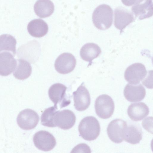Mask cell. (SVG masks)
Returning <instances> with one entry per match:
<instances>
[{
    "instance_id": "cell-17",
    "label": "cell",
    "mask_w": 153,
    "mask_h": 153,
    "mask_svg": "<svg viewBox=\"0 0 153 153\" xmlns=\"http://www.w3.org/2000/svg\"><path fill=\"white\" fill-rule=\"evenodd\" d=\"M142 131L140 127L136 124L127 125L124 129V140L133 144L138 143L142 138Z\"/></svg>"
},
{
    "instance_id": "cell-8",
    "label": "cell",
    "mask_w": 153,
    "mask_h": 153,
    "mask_svg": "<svg viewBox=\"0 0 153 153\" xmlns=\"http://www.w3.org/2000/svg\"><path fill=\"white\" fill-rule=\"evenodd\" d=\"M127 125L125 121L116 119L111 121L107 128V133L109 139L114 143H119L124 140L123 134Z\"/></svg>"
},
{
    "instance_id": "cell-22",
    "label": "cell",
    "mask_w": 153,
    "mask_h": 153,
    "mask_svg": "<svg viewBox=\"0 0 153 153\" xmlns=\"http://www.w3.org/2000/svg\"><path fill=\"white\" fill-rule=\"evenodd\" d=\"M16 39L12 36L4 34L0 36V52L3 51H10L16 53Z\"/></svg>"
},
{
    "instance_id": "cell-4",
    "label": "cell",
    "mask_w": 153,
    "mask_h": 153,
    "mask_svg": "<svg viewBox=\"0 0 153 153\" xmlns=\"http://www.w3.org/2000/svg\"><path fill=\"white\" fill-rule=\"evenodd\" d=\"M67 87L59 83L52 85L48 90L49 97L54 103V107L58 109L59 105L60 108L68 106L71 103V100L68 99L66 95Z\"/></svg>"
},
{
    "instance_id": "cell-13",
    "label": "cell",
    "mask_w": 153,
    "mask_h": 153,
    "mask_svg": "<svg viewBox=\"0 0 153 153\" xmlns=\"http://www.w3.org/2000/svg\"><path fill=\"white\" fill-rule=\"evenodd\" d=\"M124 95L126 99L131 102H139L145 97L146 91L141 84L132 85L128 84L124 90Z\"/></svg>"
},
{
    "instance_id": "cell-10",
    "label": "cell",
    "mask_w": 153,
    "mask_h": 153,
    "mask_svg": "<svg viewBox=\"0 0 153 153\" xmlns=\"http://www.w3.org/2000/svg\"><path fill=\"white\" fill-rule=\"evenodd\" d=\"M134 20L131 13L123 7H118L114 10V25L120 33Z\"/></svg>"
},
{
    "instance_id": "cell-15",
    "label": "cell",
    "mask_w": 153,
    "mask_h": 153,
    "mask_svg": "<svg viewBox=\"0 0 153 153\" xmlns=\"http://www.w3.org/2000/svg\"><path fill=\"white\" fill-rule=\"evenodd\" d=\"M149 110L144 103L138 102L131 104L128 107L127 113L133 121H140L149 114Z\"/></svg>"
},
{
    "instance_id": "cell-7",
    "label": "cell",
    "mask_w": 153,
    "mask_h": 153,
    "mask_svg": "<svg viewBox=\"0 0 153 153\" xmlns=\"http://www.w3.org/2000/svg\"><path fill=\"white\" fill-rule=\"evenodd\" d=\"M33 140L35 146L44 151H48L55 147V138L50 132L43 130L36 132L34 135Z\"/></svg>"
},
{
    "instance_id": "cell-5",
    "label": "cell",
    "mask_w": 153,
    "mask_h": 153,
    "mask_svg": "<svg viewBox=\"0 0 153 153\" xmlns=\"http://www.w3.org/2000/svg\"><path fill=\"white\" fill-rule=\"evenodd\" d=\"M17 122L19 126L24 130H30L35 128L39 120L37 113L30 109L21 111L18 114Z\"/></svg>"
},
{
    "instance_id": "cell-19",
    "label": "cell",
    "mask_w": 153,
    "mask_h": 153,
    "mask_svg": "<svg viewBox=\"0 0 153 153\" xmlns=\"http://www.w3.org/2000/svg\"><path fill=\"white\" fill-rule=\"evenodd\" d=\"M101 53V49L97 44L93 43L85 44L80 51V55L82 59L92 63L93 59L98 57Z\"/></svg>"
},
{
    "instance_id": "cell-24",
    "label": "cell",
    "mask_w": 153,
    "mask_h": 153,
    "mask_svg": "<svg viewBox=\"0 0 153 153\" xmlns=\"http://www.w3.org/2000/svg\"><path fill=\"white\" fill-rule=\"evenodd\" d=\"M142 125L146 130L152 134V117H149L144 119L142 121Z\"/></svg>"
},
{
    "instance_id": "cell-11",
    "label": "cell",
    "mask_w": 153,
    "mask_h": 153,
    "mask_svg": "<svg viewBox=\"0 0 153 153\" xmlns=\"http://www.w3.org/2000/svg\"><path fill=\"white\" fill-rule=\"evenodd\" d=\"M74 106L77 111H82L89 106L91 98L89 91L82 84L73 93Z\"/></svg>"
},
{
    "instance_id": "cell-25",
    "label": "cell",
    "mask_w": 153,
    "mask_h": 153,
    "mask_svg": "<svg viewBox=\"0 0 153 153\" xmlns=\"http://www.w3.org/2000/svg\"><path fill=\"white\" fill-rule=\"evenodd\" d=\"M143 0H121L123 3L127 6H130L140 2Z\"/></svg>"
},
{
    "instance_id": "cell-20",
    "label": "cell",
    "mask_w": 153,
    "mask_h": 153,
    "mask_svg": "<svg viewBox=\"0 0 153 153\" xmlns=\"http://www.w3.org/2000/svg\"><path fill=\"white\" fill-rule=\"evenodd\" d=\"M54 9V4L50 0H38L34 6L35 13L41 18L50 16L53 13Z\"/></svg>"
},
{
    "instance_id": "cell-1",
    "label": "cell",
    "mask_w": 153,
    "mask_h": 153,
    "mask_svg": "<svg viewBox=\"0 0 153 153\" xmlns=\"http://www.w3.org/2000/svg\"><path fill=\"white\" fill-rule=\"evenodd\" d=\"M92 19L94 25L97 29L100 30L107 29L112 25V9L107 4L100 5L94 10Z\"/></svg>"
},
{
    "instance_id": "cell-23",
    "label": "cell",
    "mask_w": 153,
    "mask_h": 153,
    "mask_svg": "<svg viewBox=\"0 0 153 153\" xmlns=\"http://www.w3.org/2000/svg\"><path fill=\"white\" fill-rule=\"evenodd\" d=\"M57 109L52 106L46 109L42 113L41 118V123L44 126L50 127L56 126L55 122V116Z\"/></svg>"
},
{
    "instance_id": "cell-14",
    "label": "cell",
    "mask_w": 153,
    "mask_h": 153,
    "mask_svg": "<svg viewBox=\"0 0 153 153\" xmlns=\"http://www.w3.org/2000/svg\"><path fill=\"white\" fill-rule=\"evenodd\" d=\"M17 65L16 60L10 52L0 53V75L7 76L15 70Z\"/></svg>"
},
{
    "instance_id": "cell-12",
    "label": "cell",
    "mask_w": 153,
    "mask_h": 153,
    "mask_svg": "<svg viewBox=\"0 0 153 153\" xmlns=\"http://www.w3.org/2000/svg\"><path fill=\"white\" fill-rule=\"evenodd\" d=\"M76 119L75 114L71 111H57L55 116V122L56 126L62 129L67 130L74 126Z\"/></svg>"
},
{
    "instance_id": "cell-2",
    "label": "cell",
    "mask_w": 153,
    "mask_h": 153,
    "mask_svg": "<svg viewBox=\"0 0 153 153\" xmlns=\"http://www.w3.org/2000/svg\"><path fill=\"white\" fill-rule=\"evenodd\" d=\"M78 130L80 136L84 140L89 141L93 140L100 134V123L95 117L87 116L81 121L79 125Z\"/></svg>"
},
{
    "instance_id": "cell-6",
    "label": "cell",
    "mask_w": 153,
    "mask_h": 153,
    "mask_svg": "<svg viewBox=\"0 0 153 153\" xmlns=\"http://www.w3.org/2000/svg\"><path fill=\"white\" fill-rule=\"evenodd\" d=\"M147 74V71L144 65L137 63L127 68L125 72L124 77L129 84L135 85L143 80Z\"/></svg>"
},
{
    "instance_id": "cell-3",
    "label": "cell",
    "mask_w": 153,
    "mask_h": 153,
    "mask_svg": "<svg viewBox=\"0 0 153 153\" xmlns=\"http://www.w3.org/2000/svg\"><path fill=\"white\" fill-rule=\"evenodd\" d=\"M95 109L96 114L100 118L106 119L112 115L114 104L112 98L107 94L99 96L95 102Z\"/></svg>"
},
{
    "instance_id": "cell-9",
    "label": "cell",
    "mask_w": 153,
    "mask_h": 153,
    "mask_svg": "<svg viewBox=\"0 0 153 153\" xmlns=\"http://www.w3.org/2000/svg\"><path fill=\"white\" fill-rule=\"evenodd\" d=\"M76 64L74 56L71 53H64L60 54L56 60L54 66L59 73L66 74L72 71Z\"/></svg>"
},
{
    "instance_id": "cell-18",
    "label": "cell",
    "mask_w": 153,
    "mask_h": 153,
    "mask_svg": "<svg viewBox=\"0 0 153 153\" xmlns=\"http://www.w3.org/2000/svg\"><path fill=\"white\" fill-rule=\"evenodd\" d=\"M27 30L31 36L40 38L47 33L48 27L47 24L44 20L39 19L30 22L27 25Z\"/></svg>"
},
{
    "instance_id": "cell-21",
    "label": "cell",
    "mask_w": 153,
    "mask_h": 153,
    "mask_svg": "<svg viewBox=\"0 0 153 153\" xmlns=\"http://www.w3.org/2000/svg\"><path fill=\"white\" fill-rule=\"evenodd\" d=\"M18 65L13 72L16 79L23 80L28 78L32 72V67L29 62L23 59H17Z\"/></svg>"
},
{
    "instance_id": "cell-16",
    "label": "cell",
    "mask_w": 153,
    "mask_h": 153,
    "mask_svg": "<svg viewBox=\"0 0 153 153\" xmlns=\"http://www.w3.org/2000/svg\"><path fill=\"white\" fill-rule=\"evenodd\" d=\"M131 10L135 17L140 20L150 17L153 15L152 0H143L134 4Z\"/></svg>"
}]
</instances>
